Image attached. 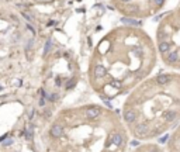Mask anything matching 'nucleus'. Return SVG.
<instances>
[{
  "label": "nucleus",
  "instance_id": "obj_4",
  "mask_svg": "<svg viewBox=\"0 0 180 152\" xmlns=\"http://www.w3.org/2000/svg\"><path fill=\"white\" fill-rule=\"evenodd\" d=\"M86 116L89 117V118H96V117H99V116H100V109H97V107L87 109V110H86Z\"/></svg>",
  "mask_w": 180,
  "mask_h": 152
},
{
  "label": "nucleus",
  "instance_id": "obj_2",
  "mask_svg": "<svg viewBox=\"0 0 180 152\" xmlns=\"http://www.w3.org/2000/svg\"><path fill=\"white\" fill-rule=\"evenodd\" d=\"M134 132L138 137H146V132H148V125L146 124H138L134 128Z\"/></svg>",
  "mask_w": 180,
  "mask_h": 152
},
{
  "label": "nucleus",
  "instance_id": "obj_6",
  "mask_svg": "<svg viewBox=\"0 0 180 152\" xmlns=\"http://www.w3.org/2000/svg\"><path fill=\"white\" fill-rule=\"evenodd\" d=\"M110 139H111V142H113L114 145H121L123 144V137L120 135V134H113Z\"/></svg>",
  "mask_w": 180,
  "mask_h": 152
},
{
  "label": "nucleus",
  "instance_id": "obj_14",
  "mask_svg": "<svg viewBox=\"0 0 180 152\" xmlns=\"http://www.w3.org/2000/svg\"><path fill=\"white\" fill-rule=\"evenodd\" d=\"M111 86H114V88H117V89H121L123 88V83L120 82V80H111Z\"/></svg>",
  "mask_w": 180,
  "mask_h": 152
},
{
  "label": "nucleus",
  "instance_id": "obj_24",
  "mask_svg": "<svg viewBox=\"0 0 180 152\" xmlns=\"http://www.w3.org/2000/svg\"><path fill=\"white\" fill-rule=\"evenodd\" d=\"M123 1H131V0H123Z\"/></svg>",
  "mask_w": 180,
  "mask_h": 152
},
{
  "label": "nucleus",
  "instance_id": "obj_1",
  "mask_svg": "<svg viewBox=\"0 0 180 152\" xmlns=\"http://www.w3.org/2000/svg\"><path fill=\"white\" fill-rule=\"evenodd\" d=\"M49 134H51L52 138H61L63 134V128L61 127L59 124H54V125L51 127V130H49Z\"/></svg>",
  "mask_w": 180,
  "mask_h": 152
},
{
  "label": "nucleus",
  "instance_id": "obj_3",
  "mask_svg": "<svg viewBox=\"0 0 180 152\" xmlns=\"http://www.w3.org/2000/svg\"><path fill=\"white\" fill-rule=\"evenodd\" d=\"M135 118H137V114H135V111H132L131 109H127L125 111H124V120H125L127 123H134Z\"/></svg>",
  "mask_w": 180,
  "mask_h": 152
},
{
  "label": "nucleus",
  "instance_id": "obj_11",
  "mask_svg": "<svg viewBox=\"0 0 180 152\" xmlns=\"http://www.w3.org/2000/svg\"><path fill=\"white\" fill-rule=\"evenodd\" d=\"M165 118H166L167 121H173L174 118H176V113H174V111L166 113V114H165Z\"/></svg>",
  "mask_w": 180,
  "mask_h": 152
},
{
  "label": "nucleus",
  "instance_id": "obj_21",
  "mask_svg": "<svg viewBox=\"0 0 180 152\" xmlns=\"http://www.w3.org/2000/svg\"><path fill=\"white\" fill-rule=\"evenodd\" d=\"M27 28H28V30H30V31H31V32H35V30L32 28L31 25H28V24H27Z\"/></svg>",
  "mask_w": 180,
  "mask_h": 152
},
{
  "label": "nucleus",
  "instance_id": "obj_18",
  "mask_svg": "<svg viewBox=\"0 0 180 152\" xmlns=\"http://www.w3.org/2000/svg\"><path fill=\"white\" fill-rule=\"evenodd\" d=\"M13 142H14V139H7V141L4 142V146H8V145H11Z\"/></svg>",
  "mask_w": 180,
  "mask_h": 152
},
{
  "label": "nucleus",
  "instance_id": "obj_12",
  "mask_svg": "<svg viewBox=\"0 0 180 152\" xmlns=\"http://www.w3.org/2000/svg\"><path fill=\"white\" fill-rule=\"evenodd\" d=\"M51 48H52V41L48 40V41H47V44H45V48H44V54H45V55H47V54H49Z\"/></svg>",
  "mask_w": 180,
  "mask_h": 152
},
{
  "label": "nucleus",
  "instance_id": "obj_25",
  "mask_svg": "<svg viewBox=\"0 0 180 152\" xmlns=\"http://www.w3.org/2000/svg\"><path fill=\"white\" fill-rule=\"evenodd\" d=\"M1 89H3V86H1V85H0V90H1Z\"/></svg>",
  "mask_w": 180,
  "mask_h": 152
},
{
  "label": "nucleus",
  "instance_id": "obj_7",
  "mask_svg": "<svg viewBox=\"0 0 180 152\" xmlns=\"http://www.w3.org/2000/svg\"><path fill=\"white\" fill-rule=\"evenodd\" d=\"M94 75H96L97 78H102V76L106 75V69L103 68L102 65H97V66L94 68Z\"/></svg>",
  "mask_w": 180,
  "mask_h": 152
},
{
  "label": "nucleus",
  "instance_id": "obj_9",
  "mask_svg": "<svg viewBox=\"0 0 180 152\" xmlns=\"http://www.w3.org/2000/svg\"><path fill=\"white\" fill-rule=\"evenodd\" d=\"M159 51H160V52H167V51H169V42L162 41V42L159 44Z\"/></svg>",
  "mask_w": 180,
  "mask_h": 152
},
{
  "label": "nucleus",
  "instance_id": "obj_22",
  "mask_svg": "<svg viewBox=\"0 0 180 152\" xmlns=\"http://www.w3.org/2000/svg\"><path fill=\"white\" fill-rule=\"evenodd\" d=\"M39 104L44 106V104H45V99H41V100H39Z\"/></svg>",
  "mask_w": 180,
  "mask_h": 152
},
{
  "label": "nucleus",
  "instance_id": "obj_5",
  "mask_svg": "<svg viewBox=\"0 0 180 152\" xmlns=\"http://www.w3.org/2000/svg\"><path fill=\"white\" fill-rule=\"evenodd\" d=\"M169 80H170V76H169V75H159L156 78V82L159 85H166Z\"/></svg>",
  "mask_w": 180,
  "mask_h": 152
},
{
  "label": "nucleus",
  "instance_id": "obj_20",
  "mask_svg": "<svg viewBox=\"0 0 180 152\" xmlns=\"http://www.w3.org/2000/svg\"><path fill=\"white\" fill-rule=\"evenodd\" d=\"M7 137H8V134H4V135H3L1 138H0V142H1V141H4V139H6Z\"/></svg>",
  "mask_w": 180,
  "mask_h": 152
},
{
  "label": "nucleus",
  "instance_id": "obj_23",
  "mask_svg": "<svg viewBox=\"0 0 180 152\" xmlns=\"http://www.w3.org/2000/svg\"><path fill=\"white\" fill-rule=\"evenodd\" d=\"M14 85H16V86H17V85H21V80H16V82H14Z\"/></svg>",
  "mask_w": 180,
  "mask_h": 152
},
{
  "label": "nucleus",
  "instance_id": "obj_10",
  "mask_svg": "<svg viewBox=\"0 0 180 152\" xmlns=\"http://www.w3.org/2000/svg\"><path fill=\"white\" fill-rule=\"evenodd\" d=\"M32 130H34L32 125H28V128L25 130V138H27L28 141H31L32 139Z\"/></svg>",
  "mask_w": 180,
  "mask_h": 152
},
{
  "label": "nucleus",
  "instance_id": "obj_15",
  "mask_svg": "<svg viewBox=\"0 0 180 152\" xmlns=\"http://www.w3.org/2000/svg\"><path fill=\"white\" fill-rule=\"evenodd\" d=\"M75 83H76V80L75 79H71L68 83H66V89H72L73 86H75Z\"/></svg>",
  "mask_w": 180,
  "mask_h": 152
},
{
  "label": "nucleus",
  "instance_id": "obj_13",
  "mask_svg": "<svg viewBox=\"0 0 180 152\" xmlns=\"http://www.w3.org/2000/svg\"><path fill=\"white\" fill-rule=\"evenodd\" d=\"M21 14H23V17H25L27 21H32V20H34V16H32L31 13H28V11H23Z\"/></svg>",
  "mask_w": 180,
  "mask_h": 152
},
{
  "label": "nucleus",
  "instance_id": "obj_17",
  "mask_svg": "<svg viewBox=\"0 0 180 152\" xmlns=\"http://www.w3.org/2000/svg\"><path fill=\"white\" fill-rule=\"evenodd\" d=\"M48 99H49V100H51V102H55V100H56V99H58V95H51V96L48 97Z\"/></svg>",
  "mask_w": 180,
  "mask_h": 152
},
{
  "label": "nucleus",
  "instance_id": "obj_19",
  "mask_svg": "<svg viewBox=\"0 0 180 152\" xmlns=\"http://www.w3.org/2000/svg\"><path fill=\"white\" fill-rule=\"evenodd\" d=\"M153 1H155V4H156V6H160V4L163 3L165 0H153Z\"/></svg>",
  "mask_w": 180,
  "mask_h": 152
},
{
  "label": "nucleus",
  "instance_id": "obj_8",
  "mask_svg": "<svg viewBox=\"0 0 180 152\" xmlns=\"http://www.w3.org/2000/svg\"><path fill=\"white\" fill-rule=\"evenodd\" d=\"M167 62H176L177 61V52H169V55L166 56Z\"/></svg>",
  "mask_w": 180,
  "mask_h": 152
},
{
  "label": "nucleus",
  "instance_id": "obj_16",
  "mask_svg": "<svg viewBox=\"0 0 180 152\" xmlns=\"http://www.w3.org/2000/svg\"><path fill=\"white\" fill-rule=\"evenodd\" d=\"M123 23H128V24H134V25L139 24L138 21H134V20H127V18H123Z\"/></svg>",
  "mask_w": 180,
  "mask_h": 152
}]
</instances>
